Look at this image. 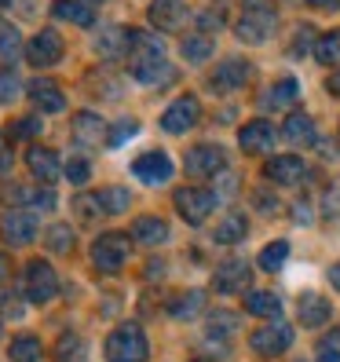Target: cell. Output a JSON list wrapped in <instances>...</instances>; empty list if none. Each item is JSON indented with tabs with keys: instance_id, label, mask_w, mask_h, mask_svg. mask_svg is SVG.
Here are the masks:
<instances>
[{
	"instance_id": "f5cc1de1",
	"label": "cell",
	"mask_w": 340,
	"mask_h": 362,
	"mask_svg": "<svg viewBox=\"0 0 340 362\" xmlns=\"http://www.w3.org/2000/svg\"><path fill=\"white\" fill-rule=\"evenodd\" d=\"M329 282H333V289H340V260L329 267Z\"/></svg>"
},
{
	"instance_id": "5bb4252c",
	"label": "cell",
	"mask_w": 340,
	"mask_h": 362,
	"mask_svg": "<svg viewBox=\"0 0 340 362\" xmlns=\"http://www.w3.org/2000/svg\"><path fill=\"white\" fill-rule=\"evenodd\" d=\"M132 176L143 180V183H151V187H158L165 180H172V158H168L165 151H146V154H139L132 161Z\"/></svg>"
},
{
	"instance_id": "d6986e66",
	"label": "cell",
	"mask_w": 340,
	"mask_h": 362,
	"mask_svg": "<svg viewBox=\"0 0 340 362\" xmlns=\"http://www.w3.org/2000/svg\"><path fill=\"white\" fill-rule=\"evenodd\" d=\"M26 165H30V173L33 180H40L45 187H52L62 173V165H59V154L48 151V146H30V154H26Z\"/></svg>"
},
{
	"instance_id": "ab89813d",
	"label": "cell",
	"mask_w": 340,
	"mask_h": 362,
	"mask_svg": "<svg viewBox=\"0 0 340 362\" xmlns=\"http://www.w3.org/2000/svg\"><path fill=\"white\" fill-rule=\"evenodd\" d=\"M18 92H23V81H18V74H15V70H0V106L15 103Z\"/></svg>"
},
{
	"instance_id": "d6a6232c",
	"label": "cell",
	"mask_w": 340,
	"mask_h": 362,
	"mask_svg": "<svg viewBox=\"0 0 340 362\" xmlns=\"http://www.w3.org/2000/svg\"><path fill=\"white\" fill-rule=\"evenodd\" d=\"M212 37L209 33H190V37H183V59L187 62H205L209 55H212Z\"/></svg>"
},
{
	"instance_id": "4316f807",
	"label": "cell",
	"mask_w": 340,
	"mask_h": 362,
	"mask_svg": "<svg viewBox=\"0 0 340 362\" xmlns=\"http://www.w3.org/2000/svg\"><path fill=\"white\" fill-rule=\"evenodd\" d=\"M282 139H289L293 146H307L315 143V124L307 114H289L286 124H282Z\"/></svg>"
},
{
	"instance_id": "681fc988",
	"label": "cell",
	"mask_w": 340,
	"mask_h": 362,
	"mask_svg": "<svg viewBox=\"0 0 340 362\" xmlns=\"http://www.w3.org/2000/svg\"><path fill=\"white\" fill-rule=\"evenodd\" d=\"M293 216H296V223H311V209H307V205L300 202V205L293 209Z\"/></svg>"
},
{
	"instance_id": "7402d4cb",
	"label": "cell",
	"mask_w": 340,
	"mask_h": 362,
	"mask_svg": "<svg viewBox=\"0 0 340 362\" xmlns=\"http://www.w3.org/2000/svg\"><path fill=\"white\" fill-rule=\"evenodd\" d=\"M296 92H300L296 77H279V81L271 84V88L260 92V106H264V110H282V106L296 103Z\"/></svg>"
},
{
	"instance_id": "484cf974",
	"label": "cell",
	"mask_w": 340,
	"mask_h": 362,
	"mask_svg": "<svg viewBox=\"0 0 340 362\" xmlns=\"http://www.w3.org/2000/svg\"><path fill=\"white\" fill-rule=\"evenodd\" d=\"M245 311L257 315V318H279L282 315V300L274 293H267V289H252V293H245Z\"/></svg>"
},
{
	"instance_id": "4fadbf2b",
	"label": "cell",
	"mask_w": 340,
	"mask_h": 362,
	"mask_svg": "<svg viewBox=\"0 0 340 362\" xmlns=\"http://www.w3.org/2000/svg\"><path fill=\"white\" fill-rule=\"evenodd\" d=\"M0 234H4L8 245H30L37 238V216L30 209H11L0 220Z\"/></svg>"
},
{
	"instance_id": "bcb514c9",
	"label": "cell",
	"mask_w": 340,
	"mask_h": 362,
	"mask_svg": "<svg viewBox=\"0 0 340 362\" xmlns=\"http://www.w3.org/2000/svg\"><path fill=\"white\" fill-rule=\"evenodd\" d=\"M322 212L326 216H340V183H333L326 190V202H322Z\"/></svg>"
},
{
	"instance_id": "8d00e7d4",
	"label": "cell",
	"mask_w": 340,
	"mask_h": 362,
	"mask_svg": "<svg viewBox=\"0 0 340 362\" xmlns=\"http://www.w3.org/2000/svg\"><path fill=\"white\" fill-rule=\"evenodd\" d=\"M45 245L52 252H70L74 249V227L70 223H52L48 234H45Z\"/></svg>"
},
{
	"instance_id": "f1b7e54d",
	"label": "cell",
	"mask_w": 340,
	"mask_h": 362,
	"mask_svg": "<svg viewBox=\"0 0 340 362\" xmlns=\"http://www.w3.org/2000/svg\"><path fill=\"white\" fill-rule=\"evenodd\" d=\"M245 230H249V220L238 216V212H230V216H223V220L216 223V242H220V245H238V242L245 238Z\"/></svg>"
},
{
	"instance_id": "f546056e",
	"label": "cell",
	"mask_w": 340,
	"mask_h": 362,
	"mask_svg": "<svg viewBox=\"0 0 340 362\" xmlns=\"http://www.w3.org/2000/svg\"><path fill=\"white\" fill-rule=\"evenodd\" d=\"M40 355H45V348H40V340H37L33 333L15 337L11 348H8V358H11V362H40Z\"/></svg>"
},
{
	"instance_id": "d4e9b609",
	"label": "cell",
	"mask_w": 340,
	"mask_h": 362,
	"mask_svg": "<svg viewBox=\"0 0 340 362\" xmlns=\"http://www.w3.org/2000/svg\"><path fill=\"white\" fill-rule=\"evenodd\" d=\"M132 238L139 242V245H161L165 238H168V227H165V220H158V216H139L136 223H132Z\"/></svg>"
},
{
	"instance_id": "680465c9",
	"label": "cell",
	"mask_w": 340,
	"mask_h": 362,
	"mask_svg": "<svg viewBox=\"0 0 340 362\" xmlns=\"http://www.w3.org/2000/svg\"><path fill=\"white\" fill-rule=\"evenodd\" d=\"M198 362H201V358H198Z\"/></svg>"
},
{
	"instance_id": "52a82bcc",
	"label": "cell",
	"mask_w": 340,
	"mask_h": 362,
	"mask_svg": "<svg viewBox=\"0 0 340 362\" xmlns=\"http://www.w3.org/2000/svg\"><path fill=\"white\" fill-rule=\"evenodd\" d=\"M249 77H252V62H249V59H242V55H230V59H223L220 66L212 70L209 88H212V92H220V95H227V92L245 88Z\"/></svg>"
},
{
	"instance_id": "7a4b0ae2",
	"label": "cell",
	"mask_w": 340,
	"mask_h": 362,
	"mask_svg": "<svg viewBox=\"0 0 340 362\" xmlns=\"http://www.w3.org/2000/svg\"><path fill=\"white\" fill-rule=\"evenodd\" d=\"M274 23H279V4L274 0H242V18L235 30L245 45H264L274 33Z\"/></svg>"
},
{
	"instance_id": "4dcf8cb0",
	"label": "cell",
	"mask_w": 340,
	"mask_h": 362,
	"mask_svg": "<svg viewBox=\"0 0 340 362\" xmlns=\"http://www.w3.org/2000/svg\"><path fill=\"white\" fill-rule=\"evenodd\" d=\"M315 59L322 66H340V30H329L315 40Z\"/></svg>"
},
{
	"instance_id": "7c38bea8",
	"label": "cell",
	"mask_w": 340,
	"mask_h": 362,
	"mask_svg": "<svg viewBox=\"0 0 340 362\" xmlns=\"http://www.w3.org/2000/svg\"><path fill=\"white\" fill-rule=\"evenodd\" d=\"M274 143H279V129H274L271 121H264V117L242 124V132H238L242 154H271V146H274Z\"/></svg>"
},
{
	"instance_id": "f6af8a7d",
	"label": "cell",
	"mask_w": 340,
	"mask_h": 362,
	"mask_svg": "<svg viewBox=\"0 0 340 362\" xmlns=\"http://www.w3.org/2000/svg\"><path fill=\"white\" fill-rule=\"evenodd\" d=\"M194 23H198V30H220L227 18H223V11H216V8H205V11L194 18Z\"/></svg>"
},
{
	"instance_id": "f907efd6",
	"label": "cell",
	"mask_w": 340,
	"mask_h": 362,
	"mask_svg": "<svg viewBox=\"0 0 340 362\" xmlns=\"http://www.w3.org/2000/svg\"><path fill=\"white\" fill-rule=\"evenodd\" d=\"M252 198H257V205H260L264 212H271V209H274V198H271V194H264V190H257Z\"/></svg>"
},
{
	"instance_id": "836d02e7",
	"label": "cell",
	"mask_w": 340,
	"mask_h": 362,
	"mask_svg": "<svg viewBox=\"0 0 340 362\" xmlns=\"http://www.w3.org/2000/svg\"><path fill=\"white\" fill-rule=\"evenodd\" d=\"M74 216L81 223H95L102 216V205H99V194H88V190H81V194L74 198Z\"/></svg>"
},
{
	"instance_id": "11a10c76",
	"label": "cell",
	"mask_w": 340,
	"mask_h": 362,
	"mask_svg": "<svg viewBox=\"0 0 340 362\" xmlns=\"http://www.w3.org/2000/svg\"><path fill=\"white\" fill-rule=\"evenodd\" d=\"M326 88H329L333 95H340V74H333V77L326 81Z\"/></svg>"
},
{
	"instance_id": "30bf717a",
	"label": "cell",
	"mask_w": 340,
	"mask_h": 362,
	"mask_svg": "<svg viewBox=\"0 0 340 362\" xmlns=\"http://www.w3.org/2000/svg\"><path fill=\"white\" fill-rule=\"evenodd\" d=\"M62 37L55 33V30H40L30 45H26V62L30 66H37V70H48V66H55V62L62 59Z\"/></svg>"
},
{
	"instance_id": "7bdbcfd3",
	"label": "cell",
	"mask_w": 340,
	"mask_h": 362,
	"mask_svg": "<svg viewBox=\"0 0 340 362\" xmlns=\"http://www.w3.org/2000/svg\"><path fill=\"white\" fill-rule=\"evenodd\" d=\"M136 132H139V121L124 117V121H117V124H114V136H106V143H110V146H121L124 139H132Z\"/></svg>"
},
{
	"instance_id": "8992f818",
	"label": "cell",
	"mask_w": 340,
	"mask_h": 362,
	"mask_svg": "<svg viewBox=\"0 0 340 362\" xmlns=\"http://www.w3.org/2000/svg\"><path fill=\"white\" fill-rule=\"evenodd\" d=\"M212 209H216V194L205 187H180L176 190V212L187 220V223H205L212 216Z\"/></svg>"
},
{
	"instance_id": "9c48e42d",
	"label": "cell",
	"mask_w": 340,
	"mask_h": 362,
	"mask_svg": "<svg viewBox=\"0 0 340 362\" xmlns=\"http://www.w3.org/2000/svg\"><path fill=\"white\" fill-rule=\"evenodd\" d=\"M289 344H293V326H286L282 318H279V322H271V326H260L257 333L249 337V348L257 355H264V358L282 355Z\"/></svg>"
},
{
	"instance_id": "603a6c76",
	"label": "cell",
	"mask_w": 340,
	"mask_h": 362,
	"mask_svg": "<svg viewBox=\"0 0 340 362\" xmlns=\"http://www.w3.org/2000/svg\"><path fill=\"white\" fill-rule=\"evenodd\" d=\"M132 48V30H124V26H110V30H102L99 40H95V52L102 59H117Z\"/></svg>"
},
{
	"instance_id": "6f0895ef",
	"label": "cell",
	"mask_w": 340,
	"mask_h": 362,
	"mask_svg": "<svg viewBox=\"0 0 340 362\" xmlns=\"http://www.w3.org/2000/svg\"><path fill=\"white\" fill-rule=\"evenodd\" d=\"M92 4H95V0H92Z\"/></svg>"
},
{
	"instance_id": "e575fe53",
	"label": "cell",
	"mask_w": 340,
	"mask_h": 362,
	"mask_svg": "<svg viewBox=\"0 0 340 362\" xmlns=\"http://www.w3.org/2000/svg\"><path fill=\"white\" fill-rule=\"evenodd\" d=\"M99 205H102V212L117 216V212H124L132 205V194L124 187H106V190H99Z\"/></svg>"
},
{
	"instance_id": "9a60e30c",
	"label": "cell",
	"mask_w": 340,
	"mask_h": 362,
	"mask_svg": "<svg viewBox=\"0 0 340 362\" xmlns=\"http://www.w3.org/2000/svg\"><path fill=\"white\" fill-rule=\"evenodd\" d=\"M151 23L158 26V30H165V33H176V30H183L187 26V18H190V11H187V4L183 0H151Z\"/></svg>"
},
{
	"instance_id": "ffe728a7",
	"label": "cell",
	"mask_w": 340,
	"mask_h": 362,
	"mask_svg": "<svg viewBox=\"0 0 340 362\" xmlns=\"http://www.w3.org/2000/svg\"><path fill=\"white\" fill-rule=\"evenodd\" d=\"M30 99L37 103V110H45V114H59L62 106H66V95H62V88L52 81V77H37L30 81Z\"/></svg>"
},
{
	"instance_id": "7dc6e473",
	"label": "cell",
	"mask_w": 340,
	"mask_h": 362,
	"mask_svg": "<svg viewBox=\"0 0 340 362\" xmlns=\"http://www.w3.org/2000/svg\"><path fill=\"white\" fill-rule=\"evenodd\" d=\"M11 165H15V158H11V146H8L4 132H0V176H8V173H11Z\"/></svg>"
},
{
	"instance_id": "6da1fadb",
	"label": "cell",
	"mask_w": 340,
	"mask_h": 362,
	"mask_svg": "<svg viewBox=\"0 0 340 362\" xmlns=\"http://www.w3.org/2000/svg\"><path fill=\"white\" fill-rule=\"evenodd\" d=\"M129 74L139 84H165L172 81V66L165 59V45L158 37L132 30V48H129Z\"/></svg>"
},
{
	"instance_id": "277c9868",
	"label": "cell",
	"mask_w": 340,
	"mask_h": 362,
	"mask_svg": "<svg viewBox=\"0 0 340 362\" xmlns=\"http://www.w3.org/2000/svg\"><path fill=\"white\" fill-rule=\"evenodd\" d=\"M129 245H132L129 234L106 230V234H99L95 245H92V264H95L102 274H117V271L124 267V260H129V252H132Z\"/></svg>"
},
{
	"instance_id": "cb8c5ba5",
	"label": "cell",
	"mask_w": 340,
	"mask_h": 362,
	"mask_svg": "<svg viewBox=\"0 0 340 362\" xmlns=\"http://www.w3.org/2000/svg\"><path fill=\"white\" fill-rule=\"evenodd\" d=\"M52 15L62 18V23H74V26H92L95 23V11L81 0H52Z\"/></svg>"
},
{
	"instance_id": "e0dca14e",
	"label": "cell",
	"mask_w": 340,
	"mask_h": 362,
	"mask_svg": "<svg viewBox=\"0 0 340 362\" xmlns=\"http://www.w3.org/2000/svg\"><path fill=\"white\" fill-rule=\"evenodd\" d=\"M70 132H74V143L77 146H99L106 139V121L92 110H81L74 121H70Z\"/></svg>"
},
{
	"instance_id": "60d3db41",
	"label": "cell",
	"mask_w": 340,
	"mask_h": 362,
	"mask_svg": "<svg viewBox=\"0 0 340 362\" xmlns=\"http://www.w3.org/2000/svg\"><path fill=\"white\" fill-rule=\"evenodd\" d=\"M8 132H11V139H33L40 132V117H15L8 124Z\"/></svg>"
},
{
	"instance_id": "d590c367",
	"label": "cell",
	"mask_w": 340,
	"mask_h": 362,
	"mask_svg": "<svg viewBox=\"0 0 340 362\" xmlns=\"http://www.w3.org/2000/svg\"><path fill=\"white\" fill-rule=\"evenodd\" d=\"M55 358L59 362H84V340L77 333H62L55 344Z\"/></svg>"
},
{
	"instance_id": "3957f363",
	"label": "cell",
	"mask_w": 340,
	"mask_h": 362,
	"mask_svg": "<svg viewBox=\"0 0 340 362\" xmlns=\"http://www.w3.org/2000/svg\"><path fill=\"white\" fill-rule=\"evenodd\" d=\"M106 362H146L151 358V344L136 322H124L117 326L110 337H106Z\"/></svg>"
},
{
	"instance_id": "8fae6325",
	"label": "cell",
	"mask_w": 340,
	"mask_h": 362,
	"mask_svg": "<svg viewBox=\"0 0 340 362\" xmlns=\"http://www.w3.org/2000/svg\"><path fill=\"white\" fill-rule=\"evenodd\" d=\"M198 99L194 95H180L176 103H168V110L161 114V129L168 132V136H183V132H190L194 129V121H198Z\"/></svg>"
},
{
	"instance_id": "ba28073f",
	"label": "cell",
	"mask_w": 340,
	"mask_h": 362,
	"mask_svg": "<svg viewBox=\"0 0 340 362\" xmlns=\"http://www.w3.org/2000/svg\"><path fill=\"white\" fill-rule=\"evenodd\" d=\"M227 168V151L220 143H198V146H190L187 151V173L190 176H216Z\"/></svg>"
},
{
	"instance_id": "5b68a950",
	"label": "cell",
	"mask_w": 340,
	"mask_h": 362,
	"mask_svg": "<svg viewBox=\"0 0 340 362\" xmlns=\"http://www.w3.org/2000/svg\"><path fill=\"white\" fill-rule=\"evenodd\" d=\"M23 289H26L30 304H48V300H55V293H59V274L52 271L48 260H30L23 267Z\"/></svg>"
},
{
	"instance_id": "db71d44e",
	"label": "cell",
	"mask_w": 340,
	"mask_h": 362,
	"mask_svg": "<svg viewBox=\"0 0 340 362\" xmlns=\"http://www.w3.org/2000/svg\"><path fill=\"white\" fill-rule=\"evenodd\" d=\"M8 274H11V264H8V257H4V252H0V282H4Z\"/></svg>"
},
{
	"instance_id": "2e32d148",
	"label": "cell",
	"mask_w": 340,
	"mask_h": 362,
	"mask_svg": "<svg viewBox=\"0 0 340 362\" xmlns=\"http://www.w3.org/2000/svg\"><path fill=\"white\" fill-rule=\"evenodd\" d=\"M304 176H307V165L296 158V154H274L267 161V180L282 183V187H296Z\"/></svg>"
},
{
	"instance_id": "83f0119b",
	"label": "cell",
	"mask_w": 340,
	"mask_h": 362,
	"mask_svg": "<svg viewBox=\"0 0 340 362\" xmlns=\"http://www.w3.org/2000/svg\"><path fill=\"white\" fill-rule=\"evenodd\" d=\"M201 308H205V293H198V289L176 293L172 300H168V315H172V318H194Z\"/></svg>"
},
{
	"instance_id": "74e56055",
	"label": "cell",
	"mask_w": 340,
	"mask_h": 362,
	"mask_svg": "<svg viewBox=\"0 0 340 362\" xmlns=\"http://www.w3.org/2000/svg\"><path fill=\"white\" fill-rule=\"evenodd\" d=\"M286 260H289V242H271V245L260 252V267L271 271V274H274V271H282Z\"/></svg>"
},
{
	"instance_id": "ac0fdd59",
	"label": "cell",
	"mask_w": 340,
	"mask_h": 362,
	"mask_svg": "<svg viewBox=\"0 0 340 362\" xmlns=\"http://www.w3.org/2000/svg\"><path fill=\"white\" fill-rule=\"evenodd\" d=\"M249 279H252V267H249L245 260H227V264H220V271H216V293L235 296V293H242V289L249 286Z\"/></svg>"
},
{
	"instance_id": "9f6ffc18",
	"label": "cell",
	"mask_w": 340,
	"mask_h": 362,
	"mask_svg": "<svg viewBox=\"0 0 340 362\" xmlns=\"http://www.w3.org/2000/svg\"><path fill=\"white\" fill-rule=\"evenodd\" d=\"M8 4H11V0H0V11H4V8H8Z\"/></svg>"
},
{
	"instance_id": "ee69618b",
	"label": "cell",
	"mask_w": 340,
	"mask_h": 362,
	"mask_svg": "<svg viewBox=\"0 0 340 362\" xmlns=\"http://www.w3.org/2000/svg\"><path fill=\"white\" fill-rule=\"evenodd\" d=\"M0 315H4V318H18V315H23V300H18L15 293H8L4 286H0Z\"/></svg>"
},
{
	"instance_id": "b9f144b4",
	"label": "cell",
	"mask_w": 340,
	"mask_h": 362,
	"mask_svg": "<svg viewBox=\"0 0 340 362\" xmlns=\"http://www.w3.org/2000/svg\"><path fill=\"white\" fill-rule=\"evenodd\" d=\"M88 176H92V165L84 161V158H70V165H66V180H70L74 187H84V183H88Z\"/></svg>"
},
{
	"instance_id": "f35d334b",
	"label": "cell",
	"mask_w": 340,
	"mask_h": 362,
	"mask_svg": "<svg viewBox=\"0 0 340 362\" xmlns=\"http://www.w3.org/2000/svg\"><path fill=\"white\" fill-rule=\"evenodd\" d=\"M315 358L318 362H340V329H329L322 340H318Z\"/></svg>"
},
{
	"instance_id": "816d5d0a",
	"label": "cell",
	"mask_w": 340,
	"mask_h": 362,
	"mask_svg": "<svg viewBox=\"0 0 340 362\" xmlns=\"http://www.w3.org/2000/svg\"><path fill=\"white\" fill-rule=\"evenodd\" d=\"M311 8H322V11H336L340 8V0H307Z\"/></svg>"
},
{
	"instance_id": "44dd1931",
	"label": "cell",
	"mask_w": 340,
	"mask_h": 362,
	"mask_svg": "<svg viewBox=\"0 0 340 362\" xmlns=\"http://www.w3.org/2000/svg\"><path fill=\"white\" fill-rule=\"evenodd\" d=\"M329 315H333L329 300H326V296H318V293H304L300 304H296V318H300V326H307V329L326 326Z\"/></svg>"
},
{
	"instance_id": "1f68e13d",
	"label": "cell",
	"mask_w": 340,
	"mask_h": 362,
	"mask_svg": "<svg viewBox=\"0 0 340 362\" xmlns=\"http://www.w3.org/2000/svg\"><path fill=\"white\" fill-rule=\"evenodd\" d=\"M18 52H26L23 37H18V30H15L11 23H4V18H0V62H15Z\"/></svg>"
},
{
	"instance_id": "c3c4849f",
	"label": "cell",
	"mask_w": 340,
	"mask_h": 362,
	"mask_svg": "<svg viewBox=\"0 0 340 362\" xmlns=\"http://www.w3.org/2000/svg\"><path fill=\"white\" fill-rule=\"evenodd\" d=\"M311 40H315V33H311L307 26H300V30H296V45H293V55H304Z\"/></svg>"
}]
</instances>
